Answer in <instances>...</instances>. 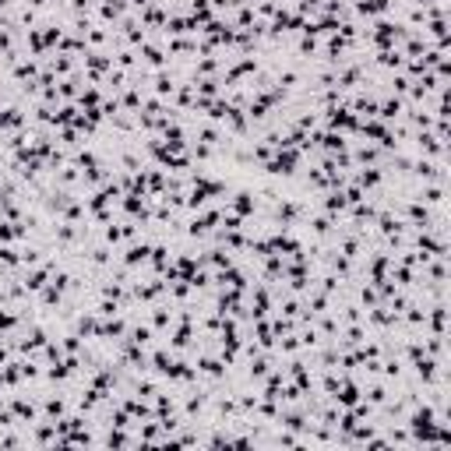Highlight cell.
<instances>
[{
  "mask_svg": "<svg viewBox=\"0 0 451 451\" xmlns=\"http://www.w3.org/2000/svg\"><path fill=\"white\" fill-rule=\"evenodd\" d=\"M226 208L247 218V215H254V211H258V201H254V194H251V190H237V194L230 197V204H226Z\"/></svg>",
  "mask_w": 451,
  "mask_h": 451,
  "instance_id": "obj_3",
  "label": "cell"
},
{
  "mask_svg": "<svg viewBox=\"0 0 451 451\" xmlns=\"http://www.w3.org/2000/svg\"><path fill=\"white\" fill-rule=\"evenodd\" d=\"M148 254H152V244H131L127 251H124V258H120V265H127V268H145L148 265Z\"/></svg>",
  "mask_w": 451,
  "mask_h": 451,
  "instance_id": "obj_1",
  "label": "cell"
},
{
  "mask_svg": "<svg viewBox=\"0 0 451 451\" xmlns=\"http://www.w3.org/2000/svg\"><path fill=\"white\" fill-rule=\"evenodd\" d=\"M64 416H67V398L53 395V398H43V402H39V419L57 423V419H64Z\"/></svg>",
  "mask_w": 451,
  "mask_h": 451,
  "instance_id": "obj_2",
  "label": "cell"
}]
</instances>
